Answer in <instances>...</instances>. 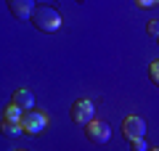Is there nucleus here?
Listing matches in <instances>:
<instances>
[{
  "instance_id": "3",
  "label": "nucleus",
  "mask_w": 159,
  "mask_h": 151,
  "mask_svg": "<svg viewBox=\"0 0 159 151\" xmlns=\"http://www.w3.org/2000/svg\"><path fill=\"white\" fill-rule=\"evenodd\" d=\"M85 127H88V138H90L96 146L106 143V140L111 138V127H109V122H103V119H96V117H93Z\"/></svg>"
},
{
  "instance_id": "5",
  "label": "nucleus",
  "mask_w": 159,
  "mask_h": 151,
  "mask_svg": "<svg viewBox=\"0 0 159 151\" xmlns=\"http://www.w3.org/2000/svg\"><path fill=\"white\" fill-rule=\"evenodd\" d=\"M122 133H125V138H127V140L146 138V122H143V117H138V114H130V117L122 122Z\"/></svg>"
},
{
  "instance_id": "4",
  "label": "nucleus",
  "mask_w": 159,
  "mask_h": 151,
  "mask_svg": "<svg viewBox=\"0 0 159 151\" xmlns=\"http://www.w3.org/2000/svg\"><path fill=\"white\" fill-rule=\"evenodd\" d=\"M72 122L74 125H88L93 119V114H96V109H93V103L88 98H80V101H74L72 103Z\"/></svg>"
},
{
  "instance_id": "15",
  "label": "nucleus",
  "mask_w": 159,
  "mask_h": 151,
  "mask_svg": "<svg viewBox=\"0 0 159 151\" xmlns=\"http://www.w3.org/2000/svg\"><path fill=\"white\" fill-rule=\"evenodd\" d=\"M157 40H159V37H157Z\"/></svg>"
},
{
  "instance_id": "6",
  "label": "nucleus",
  "mask_w": 159,
  "mask_h": 151,
  "mask_svg": "<svg viewBox=\"0 0 159 151\" xmlns=\"http://www.w3.org/2000/svg\"><path fill=\"white\" fill-rule=\"evenodd\" d=\"M6 3H8L11 16L19 19V21H27L32 16V11H34V0H6Z\"/></svg>"
},
{
  "instance_id": "12",
  "label": "nucleus",
  "mask_w": 159,
  "mask_h": 151,
  "mask_svg": "<svg viewBox=\"0 0 159 151\" xmlns=\"http://www.w3.org/2000/svg\"><path fill=\"white\" fill-rule=\"evenodd\" d=\"M148 34H151V37H159V21H157V19L148 21Z\"/></svg>"
},
{
  "instance_id": "14",
  "label": "nucleus",
  "mask_w": 159,
  "mask_h": 151,
  "mask_svg": "<svg viewBox=\"0 0 159 151\" xmlns=\"http://www.w3.org/2000/svg\"><path fill=\"white\" fill-rule=\"evenodd\" d=\"M157 3H159V0H157Z\"/></svg>"
},
{
  "instance_id": "9",
  "label": "nucleus",
  "mask_w": 159,
  "mask_h": 151,
  "mask_svg": "<svg viewBox=\"0 0 159 151\" xmlns=\"http://www.w3.org/2000/svg\"><path fill=\"white\" fill-rule=\"evenodd\" d=\"M21 114H24V109L21 106H16V103H8L6 106V112H3V119H11V122H21Z\"/></svg>"
},
{
  "instance_id": "13",
  "label": "nucleus",
  "mask_w": 159,
  "mask_h": 151,
  "mask_svg": "<svg viewBox=\"0 0 159 151\" xmlns=\"http://www.w3.org/2000/svg\"><path fill=\"white\" fill-rule=\"evenodd\" d=\"M135 6L138 8H151V6H157V0H135Z\"/></svg>"
},
{
  "instance_id": "10",
  "label": "nucleus",
  "mask_w": 159,
  "mask_h": 151,
  "mask_svg": "<svg viewBox=\"0 0 159 151\" xmlns=\"http://www.w3.org/2000/svg\"><path fill=\"white\" fill-rule=\"evenodd\" d=\"M148 77H151V80H154V82H157V85H159V61H154V64H151V66H148Z\"/></svg>"
},
{
  "instance_id": "11",
  "label": "nucleus",
  "mask_w": 159,
  "mask_h": 151,
  "mask_svg": "<svg viewBox=\"0 0 159 151\" xmlns=\"http://www.w3.org/2000/svg\"><path fill=\"white\" fill-rule=\"evenodd\" d=\"M130 143H133V149H135V151H146V149H148V146H146V138H135V140H130Z\"/></svg>"
},
{
  "instance_id": "1",
  "label": "nucleus",
  "mask_w": 159,
  "mask_h": 151,
  "mask_svg": "<svg viewBox=\"0 0 159 151\" xmlns=\"http://www.w3.org/2000/svg\"><path fill=\"white\" fill-rule=\"evenodd\" d=\"M29 21L34 24V29H40V32H45V34H53V32H58V29H61L64 19H61V13H58L53 6L40 3V6H34Z\"/></svg>"
},
{
  "instance_id": "8",
  "label": "nucleus",
  "mask_w": 159,
  "mask_h": 151,
  "mask_svg": "<svg viewBox=\"0 0 159 151\" xmlns=\"http://www.w3.org/2000/svg\"><path fill=\"white\" fill-rule=\"evenodd\" d=\"M0 130H3V135H6V138H19V135L24 133L21 122H11V119H3V125H0Z\"/></svg>"
},
{
  "instance_id": "7",
  "label": "nucleus",
  "mask_w": 159,
  "mask_h": 151,
  "mask_svg": "<svg viewBox=\"0 0 159 151\" xmlns=\"http://www.w3.org/2000/svg\"><path fill=\"white\" fill-rule=\"evenodd\" d=\"M13 103H16V106H21L24 112H27V109H32V106H34V95L29 93V90L19 88L16 93H13Z\"/></svg>"
},
{
  "instance_id": "2",
  "label": "nucleus",
  "mask_w": 159,
  "mask_h": 151,
  "mask_svg": "<svg viewBox=\"0 0 159 151\" xmlns=\"http://www.w3.org/2000/svg\"><path fill=\"white\" fill-rule=\"evenodd\" d=\"M45 125H48V114L43 112V109H27V112L21 114V127H24V133L27 135H40L43 130H45Z\"/></svg>"
}]
</instances>
